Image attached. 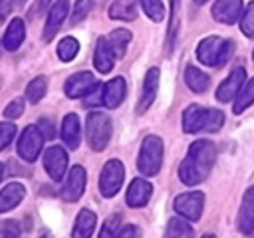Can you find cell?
I'll list each match as a JSON object with an SVG mask.
<instances>
[{
    "label": "cell",
    "mask_w": 254,
    "mask_h": 238,
    "mask_svg": "<svg viewBox=\"0 0 254 238\" xmlns=\"http://www.w3.org/2000/svg\"><path fill=\"white\" fill-rule=\"evenodd\" d=\"M159 77H161L159 67H149L147 69L145 79H143V87H141V97H139L137 107H135V111L139 115H143L153 105V101L157 97V91H159Z\"/></svg>",
    "instance_id": "cell-12"
},
{
    "label": "cell",
    "mask_w": 254,
    "mask_h": 238,
    "mask_svg": "<svg viewBox=\"0 0 254 238\" xmlns=\"http://www.w3.org/2000/svg\"><path fill=\"white\" fill-rule=\"evenodd\" d=\"M44 169L52 177V180H64L67 169V153L64 151V147H48V151L44 153Z\"/></svg>",
    "instance_id": "cell-10"
},
{
    "label": "cell",
    "mask_w": 254,
    "mask_h": 238,
    "mask_svg": "<svg viewBox=\"0 0 254 238\" xmlns=\"http://www.w3.org/2000/svg\"><path fill=\"white\" fill-rule=\"evenodd\" d=\"M252 60H254V52H252Z\"/></svg>",
    "instance_id": "cell-46"
},
{
    "label": "cell",
    "mask_w": 254,
    "mask_h": 238,
    "mask_svg": "<svg viewBox=\"0 0 254 238\" xmlns=\"http://www.w3.org/2000/svg\"><path fill=\"white\" fill-rule=\"evenodd\" d=\"M48 4H50V0H34V4H32V8H30V18H38V16H42V14H46L48 12Z\"/></svg>",
    "instance_id": "cell-37"
},
{
    "label": "cell",
    "mask_w": 254,
    "mask_h": 238,
    "mask_svg": "<svg viewBox=\"0 0 254 238\" xmlns=\"http://www.w3.org/2000/svg\"><path fill=\"white\" fill-rule=\"evenodd\" d=\"M204 2H208V0H194V4H204Z\"/></svg>",
    "instance_id": "cell-44"
},
{
    "label": "cell",
    "mask_w": 254,
    "mask_h": 238,
    "mask_svg": "<svg viewBox=\"0 0 254 238\" xmlns=\"http://www.w3.org/2000/svg\"><path fill=\"white\" fill-rule=\"evenodd\" d=\"M105 40H107L109 48L113 50L115 58H123L125 52H127V44L131 42V32L125 30V28H117V30H113L111 34H107Z\"/></svg>",
    "instance_id": "cell-25"
},
{
    "label": "cell",
    "mask_w": 254,
    "mask_h": 238,
    "mask_svg": "<svg viewBox=\"0 0 254 238\" xmlns=\"http://www.w3.org/2000/svg\"><path fill=\"white\" fill-rule=\"evenodd\" d=\"M214 161H216V147H214V143L208 141V139L194 141L189 147V153H187V157L183 159V163L179 167L181 182H185L189 186L202 182L208 177Z\"/></svg>",
    "instance_id": "cell-1"
},
{
    "label": "cell",
    "mask_w": 254,
    "mask_h": 238,
    "mask_svg": "<svg viewBox=\"0 0 254 238\" xmlns=\"http://www.w3.org/2000/svg\"><path fill=\"white\" fill-rule=\"evenodd\" d=\"M20 2H22V0H20Z\"/></svg>",
    "instance_id": "cell-47"
},
{
    "label": "cell",
    "mask_w": 254,
    "mask_h": 238,
    "mask_svg": "<svg viewBox=\"0 0 254 238\" xmlns=\"http://www.w3.org/2000/svg\"><path fill=\"white\" fill-rule=\"evenodd\" d=\"M24 36H26V28H24V22L20 18H14L6 32H4V38H2V46L8 50V52H16L22 42H24Z\"/></svg>",
    "instance_id": "cell-22"
},
{
    "label": "cell",
    "mask_w": 254,
    "mask_h": 238,
    "mask_svg": "<svg viewBox=\"0 0 254 238\" xmlns=\"http://www.w3.org/2000/svg\"><path fill=\"white\" fill-rule=\"evenodd\" d=\"M85 133H87V143L93 151H103L111 139V119L109 115L101 111H91L85 121Z\"/></svg>",
    "instance_id": "cell-5"
},
{
    "label": "cell",
    "mask_w": 254,
    "mask_h": 238,
    "mask_svg": "<svg viewBox=\"0 0 254 238\" xmlns=\"http://www.w3.org/2000/svg\"><path fill=\"white\" fill-rule=\"evenodd\" d=\"M46 89H48V79H46L44 75L34 77V79L28 83V87H26V97H28V101H30V103H38V101L46 95Z\"/></svg>",
    "instance_id": "cell-29"
},
{
    "label": "cell",
    "mask_w": 254,
    "mask_h": 238,
    "mask_svg": "<svg viewBox=\"0 0 254 238\" xmlns=\"http://www.w3.org/2000/svg\"><path fill=\"white\" fill-rule=\"evenodd\" d=\"M115 60H117V58H115L113 50L109 48L105 36L97 38L95 54H93V65H95V69H97L99 73H109V71L113 69V65H115Z\"/></svg>",
    "instance_id": "cell-19"
},
{
    "label": "cell",
    "mask_w": 254,
    "mask_h": 238,
    "mask_svg": "<svg viewBox=\"0 0 254 238\" xmlns=\"http://www.w3.org/2000/svg\"><path fill=\"white\" fill-rule=\"evenodd\" d=\"M67 10H69V2L67 0H58L50 12H48V20H46V28H44V42H52L54 36L58 34L60 26L64 24L65 16H67Z\"/></svg>",
    "instance_id": "cell-15"
},
{
    "label": "cell",
    "mask_w": 254,
    "mask_h": 238,
    "mask_svg": "<svg viewBox=\"0 0 254 238\" xmlns=\"http://www.w3.org/2000/svg\"><path fill=\"white\" fill-rule=\"evenodd\" d=\"M224 125V113L218 109L202 107V105H189L183 111V131L185 133H200L208 131L214 133Z\"/></svg>",
    "instance_id": "cell-2"
},
{
    "label": "cell",
    "mask_w": 254,
    "mask_h": 238,
    "mask_svg": "<svg viewBox=\"0 0 254 238\" xmlns=\"http://www.w3.org/2000/svg\"><path fill=\"white\" fill-rule=\"evenodd\" d=\"M173 206H175V210H177L183 218H187V220H190V222H196V220L200 218V214H202L204 194H202L200 190L183 192V194H179V196L175 198Z\"/></svg>",
    "instance_id": "cell-8"
},
{
    "label": "cell",
    "mask_w": 254,
    "mask_h": 238,
    "mask_svg": "<svg viewBox=\"0 0 254 238\" xmlns=\"http://www.w3.org/2000/svg\"><path fill=\"white\" fill-rule=\"evenodd\" d=\"M151 192H153V186H151L149 180H145V178H133L131 184H129V188H127V196H125L127 206H131V208L145 206L149 202V198H151Z\"/></svg>",
    "instance_id": "cell-18"
},
{
    "label": "cell",
    "mask_w": 254,
    "mask_h": 238,
    "mask_svg": "<svg viewBox=\"0 0 254 238\" xmlns=\"http://www.w3.org/2000/svg\"><path fill=\"white\" fill-rule=\"evenodd\" d=\"M143 12L153 20V22H161L165 18V6L161 0H141Z\"/></svg>",
    "instance_id": "cell-32"
},
{
    "label": "cell",
    "mask_w": 254,
    "mask_h": 238,
    "mask_svg": "<svg viewBox=\"0 0 254 238\" xmlns=\"http://www.w3.org/2000/svg\"><path fill=\"white\" fill-rule=\"evenodd\" d=\"M24 113V101L22 99H12L8 105H6V109H4V117L6 119H18L20 115Z\"/></svg>",
    "instance_id": "cell-36"
},
{
    "label": "cell",
    "mask_w": 254,
    "mask_h": 238,
    "mask_svg": "<svg viewBox=\"0 0 254 238\" xmlns=\"http://www.w3.org/2000/svg\"><path fill=\"white\" fill-rule=\"evenodd\" d=\"M234 52V42L220 38V36H208L198 42L196 46V58L200 63L210 67H222Z\"/></svg>",
    "instance_id": "cell-3"
},
{
    "label": "cell",
    "mask_w": 254,
    "mask_h": 238,
    "mask_svg": "<svg viewBox=\"0 0 254 238\" xmlns=\"http://www.w3.org/2000/svg\"><path fill=\"white\" fill-rule=\"evenodd\" d=\"M242 0H216L212 4V18L220 24H234L240 20Z\"/></svg>",
    "instance_id": "cell-16"
},
{
    "label": "cell",
    "mask_w": 254,
    "mask_h": 238,
    "mask_svg": "<svg viewBox=\"0 0 254 238\" xmlns=\"http://www.w3.org/2000/svg\"><path fill=\"white\" fill-rule=\"evenodd\" d=\"M202 238H216V236H214V234H204Z\"/></svg>",
    "instance_id": "cell-45"
},
{
    "label": "cell",
    "mask_w": 254,
    "mask_h": 238,
    "mask_svg": "<svg viewBox=\"0 0 254 238\" xmlns=\"http://www.w3.org/2000/svg\"><path fill=\"white\" fill-rule=\"evenodd\" d=\"M165 238H192V226L187 218H171L165 228Z\"/></svg>",
    "instance_id": "cell-27"
},
{
    "label": "cell",
    "mask_w": 254,
    "mask_h": 238,
    "mask_svg": "<svg viewBox=\"0 0 254 238\" xmlns=\"http://www.w3.org/2000/svg\"><path fill=\"white\" fill-rule=\"evenodd\" d=\"M0 238H18V226L12 220H6L0 226Z\"/></svg>",
    "instance_id": "cell-38"
},
{
    "label": "cell",
    "mask_w": 254,
    "mask_h": 238,
    "mask_svg": "<svg viewBox=\"0 0 254 238\" xmlns=\"http://www.w3.org/2000/svg\"><path fill=\"white\" fill-rule=\"evenodd\" d=\"M97 85H99V81L95 79V75L91 71H77L67 77L64 91L69 99H77V97H85L87 93H91Z\"/></svg>",
    "instance_id": "cell-9"
},
{
    "label": "cell",
    "mask_w": 254,
    "mask_h": 238,
    "mask_svg": "<svg viewBox=\"0 0 254 238\" xmlns=\"http://www.w3.org/2000/svg\"><path fill=\"white\" fill-rule=\"evenodd\" d=\"M244 81H246V69H244V67H234V69L230 71V75L218 85V89H216V99H218L220 103H228L230 99H234V97L238 95V91H240V87L244 85Z\"/></svg>",
    "instance_id": "cell-13"
},
{
    "label": "cell",
    "mask_w": 254,
    "mask_h": 238,
    "mask_svg": "<svg viewBox=\"0 0 254 238\" xmlns=\"http://www.w3.org/2000/svg\"><path fill=\"white\" fill-rule=\"evenodd\" d=\"M125 93H127V83L123 77H113L111 81H107L101 89V101L105 107L109 109H115L123 103L125 99Z\"/></svg>",
    "instance_id": "cell-17"
},
{
    "label": "cell",
    "mask_w": 254,
    "mask_h": 238,
    "mask_svg": "<svg viewBox=\"0 0 254 238\" xmlns=\"http://www.w3.org/2000/svg\"><path fill=\"white\" fill-rule=\"evenodd\" d=\"M109 18L113 20H127L133 22L137 18V6L131 0H117L109 8Z\"/></svg>",
    "instance_id": "cell-26"
},
{
    "label": "cell",
    "mask_w": 254,
    "mask_h": 238,
    "mask_svg": "<svg viewBox=\"0 0 254 238\" xmlns=\"http://www.w3.org/2000/svg\"><path fill=\"white\" fill-rule=\"evenodd\" d=\"M85 182H87L85 169H83L81 165L71 167V171L65 175V182H64V186H62V198L67 200V202H75V200H79V196H81L83 190H85Z\"/></svg>",
    "instance_id": "cell-11"
},
{
    "label": "cell",
    "mask_w": 254,
    "mask_h": 238,
    "mask_svg": "<svg viewBox=\"0 0 254 238\" xmlns=\"http://www.w3.org/2000/svg\"><path fill=\"white\" fill-rule=\"evenodd\" d=\"M163 165V139L157 135H147L139 149L137 169L145 177H155Z\"/></svg>",
    "instance_id": "cell-4"
},
{
    "label": "cell",
    "mask_w": 254,
    "mask_h": 238,
    "mask_svg": "<svg viewBox=\"0 0 254 238\" xmlns=\"http://www.w3.org/2000/svg\"><path fill=\"white\" fill-rule=\"evenodd\" d=\"M125 178V167L119 159H111L103 165L101 175H99V192L105 198H111L119 192L121 184Z\"/></svg>",
    "instance_id": "cell-6"
},
{
    "label": "cell",
    "mask_w": 254,
    "mask_h": 238,
    "mask_svg": "<svg viewBox=\"0 0 254 238\" xmlns=\"http://www.w3.org/2000/svg\"><path fill=\"white\" fill-rule=\"evenodd\" d=\"M16 135V125L14 123H0V151H4Z\"/></svg>",
    "instance_id": "cell-34"
},
{
    "label": "cell",
    "mask_w": 254,
    "mask_h": 238,
    "mask_svg": "<svg viewBox=\"0 0 254 238\" xmlns=\"http://www.w3.org/2000/svg\"><path fill=\"white\" fill-rule=\"evenodd\" d=\"M179 2H181V0H171V10H173V20H175V12H177V8H179Z\"/></svg>",
    "instance_id": "cell-42"
},
{
    "label": "cell",
    "mask_w": 254,
    "mask_h": 238,
    "mask_svg": "<svg viewBox=\"0 0 254 238\" xmlns=\"http://www.w3.org/2000/svg\"><path fill=\"white\" fill-rule=\"evenodd\" d=\"M91 6H93V0H75L73 12H71V24H79L81 20H85Z\"/></svg>",
    "instance_id": "cell-33"
},
{
    "label": "cell",
    "mask_w": 254,
    "mask_h": 238,
    "mask_svg": "<svg viewBox=\"0 0 254 238\" xmlns=\"http://www.w3.org/2000/svg\"><path fill=\"white\" fill-rule=\"evenodd\" d=\"M14 4H16V0H0V24L6 22L10 12L14 10Z\"/></svg>",
    "instance_id": "cell-41"
},
{
    "label": "cell",
    "mask_w": 254,
    "mask_h": 238,
    "mask_svg": "<svg viewBox=\"0 0 254 238\" xmlns=\"http://www.w3.org/2000/svg\"><path fill=\"white\" fill-rule=\"evenodd\" d=\"M38 129L42 131V135H44V139H54V135H56V131H54V123H52V119H40V123H38Z\"/></svg>",
    "instance_id": "cell-39"
},
{
    "label": "cell",
    "mask_w": 254,
    "mask_h": 238,
    "mask_svg": "<svg viewBox=\"0 0 254 238\" xmlns=\"http://www.w3.org/2000/svg\"><path fill=\"white\" fill-rule=\"evenodd\" d=\"M252 103H254V77H252L250 81H246L244 87H240L232 111H234L236 115H240V113H242L246 107H250Z\"/></svg>",
    "instance_id": "cell-28"
},
{
    "label": "cell",
    "mask_w": 254,
    "mask_h": 238,
    "mask_svg": "<svg viewBox=\"0 0 254 238\" xmlns=\"http://www.w3.org/2000/svg\"><path fill=\"white\" fill-rule=\"evenodd\" d=\"M62 139L67 149H77L81 141V125L75 113H67L62 121Z\"/></svg>",
    "instance_id": "cell-20"
},
{
    "label": "cell",
    "mask_w": 254,
    "mask_h": 238,
    "mask_svg": "<svg viewBox=\"0 0 254 238\" xmlns=\"http://www.w3.org/2000/svg\"><path fill=\"white\" fill-rule=\"evenodd\" d=\"M44 147V135L38 129V125H28L20 139H18V155L20 159H24L26 163H34L38 159V155L42 153Z\"/></svg>",
    "instance_id": "cell-7"
},
{
    "label": "cell",
    "mask_w": 254,
    "mask_h": 238,
    "mask_svg": "<svg viewBox=\"0 0 254 238\" xmlns=\"http://www.w3.org/2000/svg\"><path fill=\"white\" fill-rule=\"evenodd\" d=\"M185 83L189 85L190 91H194V93H204V91L208 89L210 77H208L202 69H198V67H194V65H187V67H185Z\"/></svg>",
    "instance_id": "cell-24"
},
{
    "label": "cell",
    "mask_w": 254,
    "mask_h": 238,
    "mask_svg": "<svg viewBox=\"0 0 254 238\" xmlns=\"http://www.w3.org/2000/svg\"><path fill=\"white\" fill-rule=\"evenodd\" d=\"M238 230L244 236H254V186H250L242 196L238 210Z\"/></svg>",
    "instance_id": "cell-14"
},
{
    "label": "cell",
    "mask_w": 254,
    "mask_h": 238,
    "mask_svg": "<svg viewBox=\"0 0 254 238\" xmlns=\"http://www.w3.org/2000/svg\"><path fill=\"white\" fill-rule=\"evenodd\" d=\"M95 222H97L95 212H91L89 208H81L77 218H75L71 238H91V234L95 230Z\"/></svg>",
    "instance_id": "cell-21"
},
{
    "label": "cell",
    "mask_w": 254,
    "mask_h": 238,
    "mask_svg": "<svg viewBox=\"0 0 254 238\" xmlns=\"http://www.w3.org/2000/svg\"><path fill=\"white\" fill-rule=\"evenodd\" d=\"M139 228L137 226H133V224H127V226H123L117 234H115V238H139Z\"/></svg>",
    "instance_id": "cell-40"
},
{
    "label": "cell",
    "mask_w": 254,
    "mask_h": 238,
    "mask_svg": "<svg viewBox=\"0 0 254 238\" xmlns=\"http://www.w3.org/2000/svg\"><path fill=\"white\" fill-rule=\"evenodd\" d=\"M119 214H113V216H109L105 222H103V228H101V232H99V238H115V230H117V226H119Z\"/></svg>",
    "instance_id": "cell-35"
},
{
    "label": "cell",
    "mask_w": 254,
    "mask_h": 238,
    "mask_svg": "<svg viewBox=\"0 0 254 238\" xmlns=\"http://www.w3.org/2000/svg\"><path fill=\"white\" fill-rule=\"evenodd\" d=\"M26 188L20 182H10L0 190V212H8L22 202Z\"/></svg>",
    "instance_id": "cell-23"
},
{
    "label": "cell",
    "mask_w": 254,
    "mask_h": 238,
    "mask_svg": "<svg viewBox=\"0 0 254 238\" xmlns=\"http://www.w3.org/2000/svg\"><path fill=\"white\" fill-rule=\"evenodd\" d=\"M240 30L244 36L252 38L254 36V0L246 4V8L240 14Z\"/></svg>",
    "instance_id": "cell-31"
},
{
    "label": "cell",
    "mask_w": 254,
    "mask_h": 238,
    "mask_svg": "<svg viewBox=\"0 0 254 238\" xmlns=\"http://www.w3.org/2000/svg\"><path fill=\"white\" fill-rule=\"evenodd\" d=\"M79 52V42L71 36H65L60 44H58V58L62 61H71Z\"/></svg>",
    "instance_id": "cell-30"
},
{
    "label": "cell",
    "mask_w": 254,
    "mask_h": 238,
    "mask_svg": "<svg viewBox=\"0 0 254 238\" xmlns=\"http://www.w3.org/2000/svg\"><path fill=\"white\" fill-rule=\"evenodd\" d=\"M2 178H4V165L0 163V180H2Z\"/></svg>",
    "instance_id": "cell-43"
}]
</instances>
